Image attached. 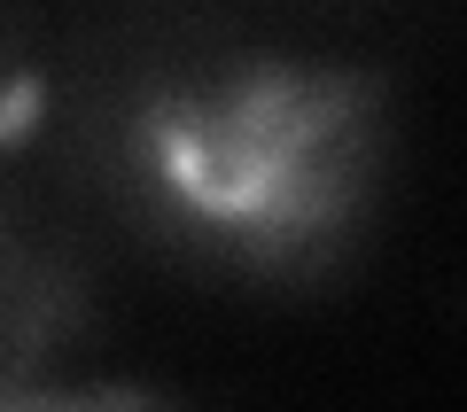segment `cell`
Returning a JSON list of instances; mask_svg holds the SVG:
<instances>
[{
  "mask_svg": "<svg viewBox=\"0 0 467 412\" xmlns=\"http://www.w3.org/2000/svg\"><path fill=\"white\" fill-rule=\"evenodd\" d=\"M86 180L242 273H319L382 180V78L211 32H140L63 94Z\"/></svg>",
  "mask_w": 467,
  "mask_h": 412,
  "instance_id": "obj_1",
  "label": "cell"
},
{
  "mask_svg": "<svg viewBox=\"0 0 467 412\" xmlns=\"http://www.w3.org/2000/svg\"><path fill=\"white\" fill-rule=\"evenodd\" d=\"M86 335V288L63 264V249L32 226L0 218V405L55 397V366Z\"/></svg>",
  "mask_w": 467,
  "mask_h": 412,
  "instance_id": "obj_2",
  "label": "cell"
},
{
  "mask_svg": "<svg viewBox=\"0 0 467 412\" xmlns=\"http://www.w3.org/2000/svg\"><path fill=\"white\" fill-rule=\"evenodd\" d=\"M55 101V78H47V55H39L32 24L0 0V156L24 149L39 132V117H47Z\"/></svg>",
  "mask_w": 467,
  "mask_h": 412,
  "instance_id": "obj_3",
  "label": "cell"
}]
</instances>
